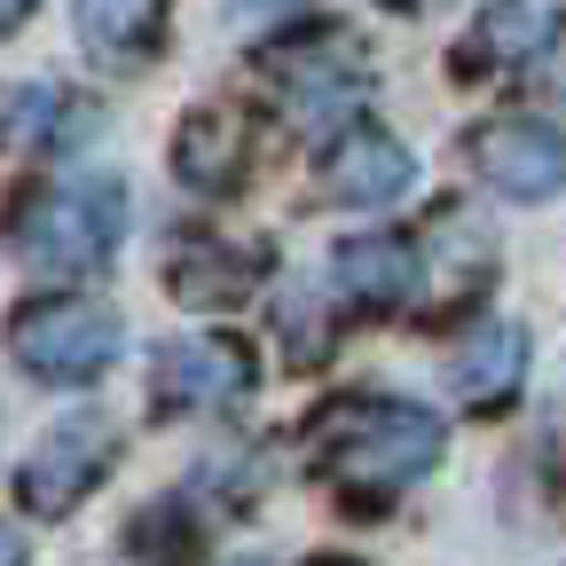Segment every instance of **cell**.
<instances>
[{
  "instance_id": "obj_19",
  "label": "cell",
  "mask_w": 566,
  "mask_h": 566,
  "mask_svg": "<svg viewBox=\"0 0 566 566\" xmlns=\"http://www.w3.org/2000/svg\"><path fill=\"white\" fill-rule=\"evenodd\" d=\"M323 566H346V558H323Z\"/></svg>"
},
{
  "instance_id": "obj_2",
  "label": "cell",
  "mask_w": 566,
  "mask_h": 566,
  "mask_svg": "<svg viewBox=\"0 0 566 566\" xmlns=\"http://www.w3.org/2000/svg\"><path fill=\"white\" fill-rule=\"evenodd\" d=\"M126 237V181L118 174H63L17 212V252L48 275H87Z\"/></svg>"
},
{
  "instance_id": "obj_10",
  "label": "cell",
  "mask_w": 566,
  "mask_h": 566,
  "mask_svg": "<svg viewBox=\"0 0 566 566\" xmlns=\"http://www.w3.org/2000/svg\"><path fill=\"white\" fill-rule=\"evenodd\" d=\"M252 166V126L244 111L229 103H197L181 126H174V174L197 189V197H229Z\"/></svg>"
},
{
  "instance_id": "obj_17",
  "label": "cell",
  "mask_w": 566,
  "mask_h": 566,
  "mask_svg": "<svg viewBox=\"0 0 566 566\" xmlns=\"http://www.w3.org/2000/svg\"><path fill=\"white\" fill-rule=\"evenodd\" d=\"M32 9H40V0H0V32H17V24H24Z\"/></svg>"
},
{
  "instance_id": "obj_9",
  "label": "cell",
  "mask_w": 566,
  "mask_h": 566,
  "mask_svg": "<svg viewBox=\"0 0 566 566\" xmlns=\"http://www.w3.org/2000/svg\"><path fill=\"white\" fill-rule=\"evenodd\" d=\"M252 354L237 338H181L158 354V401L166 409H237L252 401Z\"/></svg>"
},
{
  "instance_id": "obj_12",
  "label": "cell",
  "mask_w": 566,
  "mask_h": 566,
  "mask_svg": "<svg viewBox=\"0 0 566 566\" xmlns=\"http://www.w3.org/2000/svg\"><path fill=\"white\" fill-rule=\"evenodd\" d=\"M558 0H488L464 32V71H520L558 40Z\"/></svg>"
},
{
  "instance_id": "obj_6",
  "label": "cell",
  "mask_w": 566,
  "mask_h": 566,
  "mask_svg": "<svg viewBox=\"0 0 566 566\" xmlns=\"http://www.w3.org/2000/svg\"><path fill=\"white\" fill-rule=\"evenodd\" d=\"M166 283L181 307H237L268 283V244L221 237V229H181L166 252Z\"/></svg>"
},
{
  "instance_id": "obj_14",
  "label": "cell",
  "mask_w": 566,
  "mask_h": 566,
  "mask_svg": "<svg viewBox=\"0 0 566 566\" xmlns=\"http://www.w3.org/2000/svg\"><path fill=\"white\" fill-rule=\"evenodd\" d=\"M80 48L95 63H118V71H142L158 48V24H166V0H80Z\"/></svg>"
},
{
  "instance_id": "obj_13",
  "label": "cell",
  "mask_w": 566,
  "mask_h": 566,
  "mask_svg": "<svg viewBox=\"0 0 566 566\" xmlns=\"http://www.w3.org/2000/svg\"><path fill=\"white\" fill-rule=\"evenodd\" d=\"M527 378V331L520 323H480L464 346H457V363H449V386L472 401V409H495V401H512Z\"/></svg>"
},
{
  "instance_id": "obj_8",
  "label": "cell",
  "mask_w": 566,
  "mask_h": 566,
  "mask_svg": "<svg viewBox=\"0 0 566 566\" xmlns=\"http://www.w3.org/2000/svg\"><path fill=\"white\" fill-rule=\"evenodd\" d=\"M268 87H283V103H292L300 118H315L323 103H346L363 95V55L346 48V32H307V40H275L260 55Z\"/></svg>"
},
{
  "instance_id": "obj_20",
  "label": "cell",
  "mask_w": 566,
  "mask_h": 566,
  "mask_svg": "<svg viewBox=\"0 0 566 566\" xmlns=\"http://www.w3.org/2000/svg\"><path fill=\"white\" fill-rule=\"evenodd\" d=\"M252 566H260V558H252Z\"/></svg>"
},
{
  "instance_id": "obj_4",
  "label": "cell",
  "mask_w": 566,
  "mask_h": 566,
  "mask_svg": "<svg viewBox=\"0 0 566 566\" xmlns=\"http://www.w3.org/2000/svg\"><path fill=\"white\" fill-rule=\"evenodd\" d=\"M111 457H118V441H111L103 417H63V424H48V441L24 457V480H17L24 512H40V520L80 512L87 488H103Z\"/></svg>"
},
{
  "instance_id": "obj_1",
  "label": "cell",
  "mask_w": 566,
  "mask_h": 566,
  "mask_svg": "<svg viewBox=\"0 0 566 566\" xmlns=\"http://www.w3.org/2000/svg\"><path fill=\"white\" fill-rule=\"evenodd\" d=\"M441 449H449V424L401 394H338L307 417V441H300L307 472L346 495H401L441 464Z\"/></svg>"
},
{
  "instance_id": "obj_18",
  "label": "cell",
  "mask_w": 566,
  "mask_h": 566,
  "mask_svg": "<svg viewBox=\"0 0 566 566\" xmlns=\"http://www.w3.org/2000/svg\"><path fill=\"white\" fill-rule=\"evenodd\" d=\"M378 9H401V17H409V9H424V0H378Z\"/></svg>"
},
{
  "instance_id": "obj_5",
  "label": "cell",
  "mask_w": 566,
  "mask_h": 566,
  "mask_svg": "<svg viewBox=\"0 0 566 566\" xmlns=\"http://www.w3.org/2000/svg\"><path fill=\"white\" fill-rule=\"evenodd\" d=\"M472 166L495 197L512 205H543L566 189V134L543 126V118H495L472 134Z\"/></svg>"
},
{
  "instance_id": "obj_15",
  "label": "cell",
  "mask_w": 566,
  "mask_h": 566,
  "mask_svg": "<svg viewBox=\"0 0 566 566\" xmlns=\"http://www.w3.org/2000/svg\"><path fill=\"white\" fill-rule=\"evenodd\" d=\"M55 111H63L55 87H0V142H17V134L40 142V134H55V126H63Z\"/></svg>"
},
{
  "instance_id": "obj_7",
  "label": "cell",
  "mask_w": 566,
  "mask_h": 566,
  "mask_svg": "<svg viewBox=\"0 0 566 566\" xmlns=\"http://www.w3.org/2000/svg\"><path fill=\"white\" fill-rule=\"evenodd\" d=\"M409 174H417V158L401 150L386 126H370V118L346 126L331 150H323V197H331V205H354V212L394 205V197L409 189Z\"/></svg>"
},
{
  "instance_id": "obj_11",
  "label": "cell",
  "mask_w": 566,
  "mask_h": 566,
  "mask_svg": "<svg viewBox=\"0 0 566 566\" xmlns=\"http://www.w3.org/2000/svg\"><path fill=\"white\" fill-rule=\"evenodd\" d=\"M331 275H338V292L363 300V307H401V300H417V283H424V244L409 229L346 237L331 252Z\"/></svg>"
},
{
  "instance_id": "obj_3",
  "label": "cell",
  "mask_w": 566,
  "mask_h": 566,
  "mask_svg": "<svg viewBox=\"0 0 566 566\" xmlns=\"http://www.w3.org/2000/svg\"><path fill=\"white\" fill-rule=\"evenodd\" d=\"M118 346H126V323L103 300H71V292L24 300L9 323V363L40 386H95L118 363Z\"/></svg>"
},
{
  "instance_id": "obj_16",
  "label": "cell",
  "mask_w": 566,
  "mask_h": 566,
  "mask_svg": "<svg viewBox=\"0 0 566 566\" xmlns=\"http://www.w3.org/2000/svg\"><path fill=\"white\" fill-rule=\"evenodd\" d=\"M0 566H24V535H17L9 520H0Z\"/></svg>"
}]
</instances>
